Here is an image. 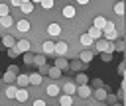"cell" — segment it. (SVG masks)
<instances>
[{"mask_svg": "<svg viewBox=\"0 0 126 106\" xmlns=\"http://www.w3.org/2000/svg\"><path fill=\"white\" fill-rule=\"evenodd\" d=\"M100 59H102L104 63H110V61H112V53H102V55H100Z\"/></svg>", "mask_w": 126, "mask_h": 106, "instance_id": "18", "label": "cell"}, {"mask_svg": "<svg viewBox=\"0 0 126 106\" xmlns=\"http://www.w3.org/2000/svg\"><path fill=\"white\" fill-rule=\"evenodd\" d=\"M41 82H43V75H39V73H32L30 75V84L32 86H37Z\"/></svg>", "mask_w": 126, "mask_h": 106, "instance_id": "9", "label": "cell"}, {"mask_svg": "<svg viewBox=\"0 0 126 106\" xmlns=\"http://www.w3.org/2000/svg\"><path fill=\"white\" fill-rule=\"evenodd\" d=\"M2 92H4L8 98H16V92H18V84H8L6 88H2Z\"/></svg>", "mask_w": 126, "mask_h": 106, "instance_id": "7", "label": "cell"}, {"mask_svg": "<svg viewBox=\"0 0 126 106\" xmlns=\"http://www.w3.org/2000/svg\"><path fill=\"white\" fill-rule=\"evenodd\" d=\"M83 67H85V63H83L79 57H77V59H71V63H69V69H71V71H81Z\"/></svg>", "mask_w": 126, "mask_h": 106, "instance_id": "11", "label": "cell"}, {"mask_svg": "<svg viewBox=\"0 0 126 106\" xmlns=\"http://www.w3.org/2000/svg\"><path fill=\"white\" fill-rule=\"evenodd\" d=\"M47 71H49V67H47V63H45V65H39V71H37V73H39V75H47Z\"/></svg>", "mask_w": 126, "mask_h": 106, "instance_id": "19", "label": "cell"}, {"mask_svg": "<svg viewBox=\"0 0 126 106\" xmlns=\"http://www.w3.org/2000/svg\"><path fill=\"white\" fill-rule=\"evenodd\" d=\"M10 0H0L8 4ZM33 4V14L18 31L16 39H28L33 53H41L43 41H65L67 59H77L83 51L81 35L94 27L96 18H106L124 27L126 0H22ZM20 4V6H22Z\"/></svg>", "mask_w": 126, "mask_h": 106, "instance_id": "1", "label": "cell"}, {"mask_svg": "<svg viewBox=\"0 0 126 106\" xmlns=\"http://www.w3.org/2000/svg\"><path fill=\"white\" fill-rule=\"evenodd\" d=\"M16 84L18 86H30V75H18L16 77Z\"/></svg>", "mask_w": 126, "mask_h": 106, "instance_id": "12", "label": "cell"}, {"mask_svg": "<svg viewBox=\"0 0 126 106\" xmlns=\"http://www.w3.org/2000/svg\"><path fill=\"white\" fill-rule=\"evenodd\" d=\"M33 57H35L33 51H26V53H24V63H26V65H32V63H33Z\"/></svg>", "mask_w": 126, "mask_h": 106, "instance_id": "15", "label": "cell"}, {"mask_svg": "<svg viewBox=\"0 0 126 106\" xmlns=\"http://www.w3.org/2000/svg\"><path fill=\"white\" fill-rule=\"evenodd\" d=\"M16 47H18L22 53H26V51H32V43H30L28 39H16Z\"/></svg>", "mask_w": 126, "mask_h": 106, "instance_id": "5", "label": "cell"}, {"mask_svg": "<svg viewBox=\"0 0 126 106\" xmlns=\"http://www.w3.org/2000/svg\"><path fill=\"white\" fill-rule=\"evenodd\" d=\"M45 59H47L45 53H35V57H33V65H37V67H39V65H45V63H47Z\"/></svg>", "mask_w": 126, "mask_h": 106, "instance_id": "14", "label": "cell"}, {"mask_svg": "<svg viewBox=\"0 0 126 106\" xmlns=\"http://www.w3.org/2000/svg\"><path fill=\"white\" fill-rule=\"evenodd\" d=\"M124 61H122V65H120V73H124L126 71V12H124Z\"/></svg>", "mask_w": 126, "mask_h": 106, "instance_id": "10", "label": "cell"}, {"mask_svg": "<svg viewBox=\"0 0 126 106\" xmlns=\"http://www.w3.org/2000/svg\"><path fill=\"white\" fill-rule=\"evenodd\" d=\"M118 98L122 100V106H126V71L122 73V82H120V92H118Z\"/></svg>", "mask_w": 126, "mask_h": 106, "instance_id": "3", "label": "cell"}, {"mask_svg": "<svg viewBox=\"0 0 126 106\" xmlns=\"http://www.w3.org/2000/svg\"><path fill=\"white\" fill-rule=\"evenodd\" d=\"M41 53H45V55H53L55 57V41H43L41 43Z\"/></svg>", "mask_w": 126, "mask_h": 106, "instance_id": "2", "label": "cell"}, {"mask_svg": "<svg viewBox=\"0 0 126 106\" xmlns=\"http://www.w3.org/2000/svg\"><path fill=\"white\" fill-rule=\"evenodd\" d=\"M8 71H10V73H14V75H18V67H16V65H10V67H8Z\"/></svg>", "mask_w": 126, "mask_h": 106, "instance_id": "20", "label": "cell"}, {"mask_svg": "<svg viewBox=\"0 0 126 106\" xmlns=\"http://www.w3.org/2000/svg\"><path fill=\"white\" fill-rule=\"evenodd\" d=\"M47 77H49V79H53V80H59V79L63 77V71H61L59 67H55V65H53V67H49Z\"/></svg>", "mask_w": 126, "mask_h": 106, "instance_id": "4", "label": "cell"}, {"mask_svg": "<svg viewBox=\"0 0 126 106\" xmlns=\"http://www.w3.org/2000/svg\"><path fill=\"white\" fill-rule=\"evenodd\" d=\"M0 92H2V82H0Z\"/></svg>", "mask_w": 126, "mask_h": 106, "instance_id": "21", "label": "cell"}, {"mask_svg": "<svg viewBox=\"0 0 126 106\" xmlns=\"http://www.w3.org/2000/svg\"><path fill=\"white\" fill-rule=\"evenodd\" d=\"M16 45V37L14 35H10V33H6V35H2V47H14Z\"/></svg>", "mask_w": 126, "mask_h": 106, "instance_id": "6", "label": "cell"}, {"mask_svg": "<svg viewBox=\"0 0 126 106\" xmlns=\"http://www.w3.org/2000/svg\"><path fill=\"white\" fill-rule=\"evenodd\" d=\"M20 53H22V51H20V49H18V47H16V45H14V47H10V49H8V55H10V57H16V55H20Z\"/></svg>", "mask_w": 126, "mask_h": 106, "instance_id": "17", "label": "cell"}, {"mask_svg": "<svg viewBox=\"0 0 126 106\" xmlns=\"http://www.w3.org/2000/svg\"><path fill=\"white\" fill-rule=\"evenodd\" d=\"M16 77H18V75H14V73L6 71V73H4V77H2V80H4L6 84H16Z\"/></svg>", "mask_w": 126, "mask_h": 106, "instance_id": "13", "label": "cell"}, {"mask_svg": "<svg viewBox=\"0 0 126 106\" xmlns=\"http://www.w3.org/2000/svg\"><path fill=\"white\" fill-rule=\"evenodd\" d=\"M55 67H59L61 71H67V69H69V61H67V57H55Z\"/></svg>", "mask_w": 126, "mask_h": 106, "instance_id": "8", "label": "cell"}, {"mask_svg": "<svg viewBox=\"0 0 126 106\" xmlns=\"http://www.w3.org/2000/svg\"><path fill=\"white\" fill-rule=\"evenodd\" d=\"M75 80H77V84H83V82H89V79H87V75H83V73H79V75L75 77Z\"/></svg>", "mask_w": 126, "mask_h": 106, "instance_id": "16", "label": "cell"}]
</instances>
